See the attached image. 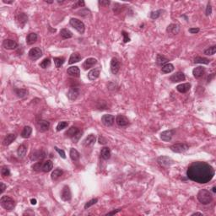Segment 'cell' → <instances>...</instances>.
<instances>
[{
	"mask_svg": "<svg viewBox=\"0 0 216 216\" xmlns=\"http://www.w3.org/2000/svg\"><path fill=\"white\" fill-rule=\"evenodd\" d=\"M215 176L214 168L206 162H193L187 171V176L193 182L200 184L209 182Z\"/></svg>",
	"mask_w": 216,
	"mask_h": 216,
	"instance_id": "obj_1",
	"label": "cell"
},
{
	"mask_svg": "<svg viewBox=\"0 0 216 216\" xmlns=\"http://www.w3.org/2000/svg\"><path fill=\"white\" fill-rule=\"evenodd\" d=\"M198 199L202 204H209L213 200V195L209 190L202 189L198 193Z\"/></svg>",
	"mask_w": 216,
	"mask_h": 216,
	"instance_id": "obj_2",
	"label": "cell"
},
{
	"mask_svg": "<svg viewBox=\"0 0 216 216\" xmlns=\"http://www.w3.org/2000/svg\"><path fill=\"white\" fill-rule=\"evenodd\" d=\"M65 135L68 138H70L74 141V143H77L82 136V132L77 127L73 126L68 129L65 133Z\"/></svg>",
	"mask_w": 216,
	"mask_h": 216,
	"instance_id": "obj_3",
	"label": "cell"
},
{
	"mask_svg": "<svg viewBox=\"0 0 216 216\" xmlns=\"http://www.w3.org/2000/svg\"><path fill=\"white\" fill-rule=\"evenodd\" d=\"M1 206L8 211H11L15 207V202L9 196H2L0 199Z\"/></svg>",
	"mask_w": 216,
	"mask_h": 216,
	"instance_id": "obj_4",
	"label": "cell"
},
{
	"mask_svg": "<svg viewBox=\"0 0 216 216\" xmlns=\"http://www.w3.org/2000/svg\"><path fill=\"white\" fill-rule=\"evenodd\" d=\"M69 24L71 26H73L80 34H83L85 31V24L81 21V20H78V19H75V18H71L69 20Z\"/></svg>",
	"mask_w": 216,
	"mask_h": 216,
	"instance_id": "obj_5",
	"label": "cell"
},
{
	"mask_svg": "<svg viewBox=\"0 0 216 216\" xmlns=\"http://www.w3.org/2000/svg\"><path fill=\"white\" fill-rule=\"evenodd\" d=\"M170 148L171 149V151H173L175 153H183L188 149L189 146L188 144H187L185 143H178V144H175L171 145Z\"/></svg>",
	"mask_w": 216,
	"mask_h": 216,
	"instance_id": "obj_6",
	"label": "cell"
},
{
	"mask_svg": "<svg viewBox=\"0 0 216 216\" xmlns=\"http://www.w3.org/2000/svg\"><path fill=\"white\" fill-rule=\"evenodd\" d=\"M28 56H29V58L31 60H37L42 56V51L41 50V48H39V47H34V48H31L29 51Z\"/></svg>",
	"mask_w": 216,
	"mask_h": 216,
	"instance_id": "obj_7",
	"label": "cell"
},
{
	"mask_svg": "<svg viewBox=\"0 0 216 216\" xmlns=\"http://www.w3.org/2000/svg\"><path fill=\"white\" fill-rule=\"evenodd\" d=\"M157 161H158V164L161 166L166 167H166H170L174 163V161H172V159L168 157V156H161V157L158 158Z\"/></svg>",
	"mask_w": 216,
	"mask_h": 216,
	"instance_id": "obj_8",
	"label": "cell"
},
{
	"mask_svg": "<svg viewBox=\"0 0 216 216\" xmlns=\"http://www.w3.org/2000/svg\"><path fill=\"white\" fill-rule=\"evenodd\" d=\"M115 118L111 114H106L103 115L102 117H101V122L107 126V127H111L114 124Z\"/></svg>",
	"mask_w": 216,
	"mask_h": 216,
	"instance_id": "obj_9",
	"label": "cell"
},
{
	"mask_svg": "<svg viewBox=\"0 0 216 216\" xmlns=\"http://www.w3.org/2000/svg\"><path fill=\"white\" fill-rule=\"evenodd\" d=\"M71 198H72V194H71V190L69 188L68 186H64L62 190V193H61V198L65 201H70L71 200Z\"/></svg>",
	"mask_w": 216,
	"mask_h": 216,
	"instance_id": "obj_10",
	"label": "cell"
},
{
	"mask_svg": "<svg viewBox=\"0 0 216 216\" xmlns=\"http://www.w3.org/2000/svg\"><path fill=\"white\" fill-rule=\"evenodd\" d=\"M46 157V153L43 151V150H38V151H35L34 153H32L31 155V160L32 161H42L44 158Z\"/></svg>",
	"mask_w": 216,
	"mask_h": 216,
	"instance_id": "obj_11",
	"label": "cell"
},
{
	"mask_svg": "<svg viewBox=\"0 0 216 216\" xmlns=\"http://www.w3.org/2000/svg\"><path fill=\"white\" fill-rule=\"evenodd\" d=\"M121 68V64L120 62L118 61L117 58H113L112 61H111V71L113 74H117Z\"/></svg>",
	"mask_w": 216,
	"mask_h": 216,
	"instance_id": "obj_12",
	"label": "cell"
},
{
	"mask_svg": "<svg viewBox=\"0 0 216 216\" xmlns=\"http://www.w3.org/2000/svg\"><path fill=\"white\" fill-rule=\"evenodd\" d=\"M27 21H28V17H27L26 14L20 13L19 14H17V16H16V23L20 28H23L25 26V25L26 24Z\"/></svg>",
	"mask_w": 216,
	"mask_h": 216,
	"instance_id": "obj_13",
	"label": "cell"
},
{
	"mask_svg": "<svg viewBox=\"0 0 216 216\" xmlns=\"http://www.w3.org/2000/svg\"><path fill=\"white\" fill-rule=\"evenodd\" d=\"M79 95H80V90H79V88L72 87L70 88L69 90L68 91L67 96L70 101H75L78 98Z\"/></svg>",
	"mask_w": 216,
	"mask_h": 216,
	"instance_id": "obj_14",
	"label": "cell"
},
{
	"mask_svg": "<svg viewBox=\"0 0 216 216\" xmlns=\"http://www.w3.org/2000/svg\"><path fill=\"white\" fill-rule=\"evenodd\" d=\"M3 47L8 50H14L18 47V43L11 39H5L3 41Z\"/></svg>",
	"mask_w": 216,
	"mask_h": 216,
	"instance_id": "obj_15",
	"label": "cell"
},
{
	"mask_svg": "<svg viewBox=\"0 0 216 216\" xmlns=\"http://www.w3.org/2000/svg\"><path fill=\"white\" fill-rule=\"evenodd\" d=\"M116 122L119 127H127L129 124V120L127 117L123 115H117L116 117Z\"/></svg>",
	"mask_w": 216,
	"mask_h": 216,
	"instance_id": "obj_16",
	"label": "cell"
},
{
	"mask_svg": "<svg viewBox=\"0 0 216 216\" xmlns=\"http://www.w3.org/2000/svg\"><path fill=\"white\" fill-rule=\"evenodd\" d=\"M186 79V76L185 74H183L182 72H177L176 74H172L171 77H170V80L173 83H177V82H181V81L185 80Z\"/></svg>",
	"mask_w": 216,
	"mask_h": 216,
	"instance_id": "obj_17",
	"label": "cell"
},
{
	"mask_svg": "<svg viewBox=\"0 0 216 216\" xmlns=\"http://www.w3.org/2000/svg\"><path fill=\"white\" fill-rule=\"evenodd\" d=\"M175 131L174 130H166V131H164L161 134V139L163 141L165 142H169L171 140L173 135H174Z\"/></svg>",
	"mask_w": 216,
	"mask_h": 216,
	"instance_id": "obj_18",
	"label": "cell"
},
{
	"mask_svg": "<svg viewBox=\"0 0 216 216\" xmlns=\"http://www.w3.org/2000/svg\"><path fill=\"white\" fill-rule=\"evenodd\" d=\"M96 140V138H95V134H90L88 135L87 137L85 138V139L83 141V145L85 147H90L94 144Z\"/></svg>",
	"mask_w": 216,
	"mask_h": 216,
	"instance_id": "obj_19",
	"label": "cell"
},
{
	"mask_svg": "<svg viewBox=\"0 0 216 216\" xmlns=\"http://www.w3.org/2000/svg\"><path fill=\"white\" fill-rule=\"evenodd\" d=\"M101 74V70L100 68H94L92 70H90L88 74V79L90 81H94L97 80L99 78Z\"/></svg>",
	"mask_w": 216,
	"mask_h": 216,
	"instance_id": "obj_20",
	"label": "cell"
},
{
	"mask_svg": "<svg viewBox=\"0 0 216 216\" xmlns=\"http://www.w3.org/2000/svg\"><path fill=\"white\" fill-rule=\"evenodd\" d=\"M67 73L69 76L79 78L80 75V70L77 66H72V67L68 68Z\"/></svg>",
	"mask_w": 216,
	"mask_h": 216,
	"instance_id": "obj_21",
	"label": "cell"
},
{
	"mask_svg": "<svg viewBox=\"0 0 216 216\" xmlns=\"http://www.w3.org/2000/svg\"><path fill=\"white\" fill-rule=\"evenodd\" d=\"M96 63H97V60L95 58H87L86 60L84 62L83 68H84L85 70H87L89 68H90L95 66Z\"/></svg>",
	"mask_w": 216,
	"mask_h": 216,
	"instance_id": "obj_22",
	"label": "cell"
},
{
	"mask_svg": "<svg viewBox=\"0 0 216 216\" xmlns=\"http://www.w3.org/2000/svg\"><path fill=\"white\" fill-rule=\"evenodd\" d=\"M205 74V68L202 66L199 67H196L193 70V74L196 79H200L203 76V74Z\"/></svg>",
	"mask_w": 216,
	"mask_h": 216,
	"instance_id": "obj_23",
	"label": "cell"
},
{
	"mask_svg": "<svg viewBox=\"0 0 216 216\" xmlns=\"http://www.w3.org/2000/svg\"><path fill=\"white\" fill-rule=\"evenodd\" d=\"M166 31L169 34L176 35V34L179 33V31H180V26L177 25V24H171L166 28Z\"/></svg>",
	"mask_w": 216,
	"mask_h": 216,
	"instance_id": "obj_24",
	"label": "cell"
},
{
	"mask_svg": "<svg viewBox=\"0 0 216 216\" xmlns=\"http://www.w3.org/2000/svg\"><path fill=\"white\" fill-rule=\"evenodd\" d=\"M190 89H191V85H190L189 83L181 84V85H179L176 86L177 91H179L180 93H182V94L188 92L189 90H190Z\"/></svg>",
	"mask_w": 216,
	"mask_h": 216,
	"instance_id": "obj_25",
	"label": "cell"
},
{
	"mask_svg": "<svg viewBox=\"0 0 216 216\" xmlns=\"http://www.w3.org/2000/svg\"><path fill=\"white\" fill-rule=\"evenodd\" d=\"M15 139H16V135L14 134H9L5 136V138L3 141V144L4 146H8L9 144H11L15 140Z\"/></svg>",
	"mask_w": 216,
	"mask_h": 216,
	"instance_id": "obj_26",
	"label": "cell"
},
{
	"mask_svg": "<svg viewBox=\"0 0 216 216\" xmlns=\"http://www.w3.org/2000/svg\"><path fill=\"white\" fill-rule=\"evenodd\" d=\"M38 39V36L36 33H30L28 34L26 36V43L27 45H33L34 43L36 42V41Z\"/></svg>",
	"mask_w": 216,
	"mask_h": 216,
	"instance_id": "obj_27",
	"label": "cell"
},
{
	"mask_svg": "<svg viewBox=\"0 0 216 216\" xmlns=\"http://www.w3.org/2000/svg\"><path fill=\"white\" fill-rule=\"evenodd\" d=\"M38 127L41 132H46L49 129L50 122L47 120H40L38 122Z\"/></svg>",
	"mask_w": 216,
	"mask_h": 216,
	"instance_id": "obj_28",
	"label": "cell"
},
{
	"mask_svg": "<svg viewBox=\"0 0 216 216\" xmlns=\"http://www.w3.org/2000/svg\"><path fill=\"white\" fill-rule=\"evenodd\" d=\"M82 57L80 56V54L79 53H74L71 54L70 58H69V60H68V63L69 64H74L75 63H79L81 60Z\"/></svg>",
	"mask_w": 216,
	"mask_h": 216,
	"instance_id": "obj_29",
	"label": "cell"
},
{
	"mask_svg": "<svg viewBox=\"0 0 216 216\" xmlns=\"http://www.w3.org/2000/svg\"><path fill=\"white\" fill-rule=\"evenodd\" d=\"M101 157L105 161L109 160L110 157H111V149L108 147H104V148H101Z\"/></svg>",
	"mask_w": 216,
	"mask_h": 216,
	"instance_id": "obj_30",
	"label": "cell"
},
{
	"mask_svg": "<svg viewBox=\"0 0 216 216\" xmlns=\"http://www.w3.org/2000/svg\"><path fill=\"white\" fill-rule=\"evenodd\" d=\"M69 155H70V158L73 161H78L80 158V154L78 152L77 149L72 148L70 149V152H69Z\"/></svg>",
	"mask_w": 216,
	"mask_h": 216,
	"instance_id": "obj_31",
	"label": "cell"
},
{
	"mask_svg": "<svg viewBox=\"0 0 216 216\" xmlns=\"http://www.w3.org/2000/svg\"><path fill=\"white\" fill-rule=\"evenodd\" d=\"M53 168V163L50 160L45 161L44 164L42 165V171L44 172H49L50 171H52Z\"/></svg>",
	"mask_w": 216,
	"mask_h": 216,
	"instance_id": "obj_32",
	"label": "cell"
},
{
	"mask_svg": "<svg viewBox=\"0 0 216 216\" xmlns=\"http://www.w3.org/2000/svg\"><path fill=\"white\" fill-rule=\"evenodd\" d=\"M60 36L63 39H69V38L73 37V33L69 30H68L66 28H63L60 31Z\"/></svg>",
	"mask_w": 216,
	"mask_h": 216,
	"instance_id": "obj_33",
	"label": "cell"
},
{
	"mask_svg": "<svg viewBox=\"0 0 216 216\" xmlns=\"http://www.w3.org/2000/svg\"><path fill=\"white\" fill-rule=\"evenodd\" d=\"M26 152H27V148L26 145L24 144H20L19 146V148L17 149V154H18V156L20 158H24L26 155Z\"/></svg>",
	"mask_w": 216,
	"mask_h": 216,
	"instance_id": "obj_34",
	"label": "cell"
},
{
	"mask_svg": "<svg viewBox=\"0 0 216 216\" xmlns=\"http://www.w3.org/2000/svg\"><path fill=\"white\" fill-rule=\"evenodd\" d=\"M32 133V128H31L30 126H26L25 128H23V131L21 133V137L24 138V139H28L31 134Z\"/></svg>",
	"mask_w": 216,
	"mask_h": 216,
	"instance_id": "obj_35",
	"label": "cell"
},
{
	"mask_svg": "<svg viewBox=\"0 0 216 216\" xmlns=\"http://www.w3.org/2000/svg\"><path fill=\"white\" fill-rule=\"evenodd\" d=\"M174 70V66L171 63H166L161 68V72L163 74H169Z\"/></svg>",
	"mask_w": 216,
	"mask_h": 216,
	"instance_id": "obj_36",
	"label": "cell"
},
{
	"mask_svg": "<svg viewBox=\"0 0 216 216\" xmlns=\"http://www.w3.org/2000/svg\"><path fill=\"white\" fill-rule=\"evenodd\" d=\"M168 59L166 58V57H164V56H162L161 54H158L157 55V58H156V63H157V64L158 65H160V66H164L165 64H166L167 63V62H168Z\"/></svg>",
	"mask_w": 216,
	"mask_h": 216,
	"instance_id": "obj_37",
	"label": "cell"
},
{
	"mask_svg": "<svg viewBox=\"0 0 216 216\" xmlns=\"http://www.w3.org/2000/svg\"><path fill=\"white\" fill-rule=\"evenodd\" d=\"M63 171L61 170V169L58 168V169H55L53 171V173H52V175H51V177H52V179L53 180V181H57L59 177L62 176L63 175Z\"/></svg>",
	"mask_w": 216,
	"mask_h": 216,
	"instance_id": "obj_38",
	"label": "cell"
},
{
	"mask_svg": "<svg viewBox=\"0 0 216 216\" xmlns=\"http://www.w3.org/2000/svg\"><path fill=\"white\" fill-rule=\"evenodd\" d=\"M15 94L20 98H24L28 95V91L26 89H16L15 90Z\"/></svg>",
	"mask_w": 216,
	"mask_h": 216,
	"instance_id": "obj_39",
	"label": "cell"
},
{
	"mask_svg": "<svg viewBox=\"0 0 216 216\" xmlns=\"http://www.w3.org/2000/svg\"><path fill=\"white\" fill-rule=\"evenodd\" d=\"M194 63H201V64H209L210 63V60L205 58H202V57H196L194 58Z\"/></svg>",
	"mask_w": 216,
	"mask_h": 216,
	"instance_id": "obj_40",
	"label": "cell"
},
{
	"mask_svg": "<svg viewBox=\"0 0 216 216\" xmlns=\"http://www.w3.org/2000/svg\"><path fill=\"white\" fill-rule=\"evenodd\" d=\"M53 61L56 68H60L61 66L64 63L65 58H64L63 57H61V58H54Z\"/></svg>",
	"mask_w": 216,
	"mask_h": 216,
	"instance_id": "obj_41",
	"label": "cell"
},
{
	"mask_svg": "<svg viewBox=\"0 0 216 216\" xmlns=\"http://www.w3.org/2000/svg\"><path fill=\"white\" fill-rule=\"evenodd\" d=\"M216 52V46H212V47L207 48L206 50H204V54L208 55V56H213L215 54Z\"/></svg>",
	"mask_w": 216,
	"mask_h": 216,
	"instance_id": "obj_42",
	"label": "cell"
},
{
	"mask_svg": "<svg viewBox=\"0 0 216 216\" xmlns=\"http://www.w3.org/2000/svg\"><path fill=\"white\" fill-rule=\"evenodd\" d=\"M68 126V122L65 121L60 122H58V126H57V131L59 132L61 130H63V129L67 128Z\"/></svg>",
	"mask_w": 216,
	"mask_h": 216,
	"instance_id": "obj_43",
	"label": "cell"
},
{
	"mask_svg": "<svg viewBox=\"0 0 216 216\" xmlns=\"http://www.w3.org/2000/svg\"><path fill=\"white\" fill-rule=\"evenodd\" d=\"M50 65H51V60L48 58H45L40 63V67L42 68H47L48 67H50Z\"/></svg>",
	"mask_w": 216,
	"mask_h": 216,
	"instance_id": "obj_44",
	"label": "cell"
},
{
	"mask_svg": "<svg viewBox=\"0 0 216 216\" xmlns=\"http://www.w3.org/2000/svg\"><path fill=\"white\" fill-rule=\"evenodd\" d=\"M161 9H159V10H156V11H153V12H151V14H150V18L152 20H156V19H158L161 16Z\"/></svg>",
	"mask_w": 216,
	"mask_h": 216,
	"instance_id": "obj_45",
	"label": "cell"
},
{
	"mask_svg": "<svg viewBox=\"0 0 216 216\" xmlns=\"http://www.w3.org/2000/svg\"><path fill=\"white\" fill-rule=\"evenodd\" d=\"M1 174L4 177H6V176H10V171L9 167L7 166H3L1 169Z\"/></svg>",
	"mask_w": 216,
	"mask_h": 216,
	"instance_id": "obj_46",
	"label": "cell"
},
{
	"mask_svg": "<svg viewBox=\"0 0 216 216\" xmlns=\"http://www.w3.org/2000/svg\"><path fill=\"white\" fill-rule=\"evenodd\" d=\"M98 202V199L97 198H93V199H91V200H90V201H88L86 203H85V209H87L89 208H90L91 206H93L95 205L96 203Z\"/></svg>",
	"mask_w": 216,
	"mask_h": 216,
	"instance_id": "obj_47",
	"label": "cell"
},
{
	"mask_svg": "<svg viewBox=\"0 0 216 216\" xmlns=\"http://www.w3.org/2000/svg\"><path fill=\"white\" fill-rule=\"evenodd\" d=\"M42 163L41 161L39 162H36V163H35L33 166H32V169H33L34 171H40L41 170L42 171Z\"/></svg>",
	"mask_w": 216,
	"mask_h": 216,
	"instance_id": "obj_48",
	"label": "cell"
},
{
	"mask_svg": "<svg viewBox=\"0 0 216 216\" xmlns=\"http://www.w3.org/2000/svg\"><path fill=\"white\" fill-rule=\"evenodd\" d=\"M212 14V6L210 4V3H208L207 7H206V10H205V14L206 16H209Z\"/></svg>",
	"mask_w": 216,
	"mask_h": 216,
	"instance_id": "obj_49",
	"label": "cell"
},
{
	"mask_svg": "<svg viewBox=\"0 0 216 216\" xmlns=\"http://www.w3.org/2000/svg\"><path fill=\"white\" fill-rule=\"evenodd\" d=\"M54 148L56 149V151H57V152H58V153L59 154V155H60L62 158H63V159H65V158H66V155H65V152H64V151H63V149H60L59 148H58L57 146H55V147H54Z\"/></svg>",
	"mask_w": 216,
	"mask_h": 216,
	"instance_id": "obj_50",
	"label": "cell"
},
{
	"mask_svg": "<svg viewBox=\"0 0 216 216\" xmlns=\"http://www.w3.org/2000/svg\"><path fill=\"white\" fill-rule=\"evenodd\" d=\"M85 3L84 1H78V2H76L74 5H73V9H77L79 7L85 6Z\"/></svg>",
	"mask_w": 216,
	"mask_h": 216,
	"instance_id": "obj_51",
	"label": "cell"
},
{
	"mask_svg": "<svg viewBox=\"0 0 216 216\" xmlns=\"http://www.w3.org/2000/svg\"><path fill=\"white\" fill-rule=\"evenodd\" d=\"M122 36H123V37H124V38H123V41H124L125 43L130 41V38H129V36H128V33H127L126 31H122Z\"/></svg>",
	"mask_w": 216,
	"mask_h": 216,
	"instance_id": "obj_52",
	"label": "cell"
},
{
	"mask_svg": "<svg viewBox=\"0 0 216 216\" xmlns=\"http://www.w3.org/2000/svg\"><path fill=\"white\" fill-rule=\"evenodd\" d=\"M199 28H190L188 30V31L190 32L191 34H196L198 33V32H199Z\"/></svg>",
	"mask_w": 216,
	"mask_h": 216,
	"instance_id": "obj_53",
	"label": "cell"
},
{
	"mask_svg": "<svg viewBox=\"0 0 216 216\" xmlns=\"http://www.w3.org/2000/svg\"><path fill=\"white\" fill-rule=\"evenodd\" d=\"M0 187H1V188H0V189H1V191H0V193L2 194V193H4V192L5 191V189H6L7 187H6V185H5V184H4V182H1V183H0Z\"/></svg>",
	"mask_w": 216,
	"mask_h": 216,
	"instance_id": "obj_54",
	"label": "cell"
},
{
	"mask_svg": "<svg viewBox=\"0 0 216 216\" xmlns=\"http://www.w3.org/2000/svg\"><path fill=\"white\" fill-rule=\"evenodd\" d=\"M122 210V209H117V210H113V211H111V212H109L107 214V215H116L117 213H118V212H120Z\"/></svg>",
	"mask_w": 216,
	"mask_h": 216,
	"instance_id": "obj_55",
	"label": "cell"
},
{
	"mask_svg": "<svg viewBox=\"0 0 216 216\" xmlns=\"http://www.w3.org/2000/svg\"><path fill=\"white\" fill-rule=\"evenodd\" d=\"M99 143H100L101 144H107V140H106L102 136H101V137L99 138Z\"/></svg>",
	"mask_w": 216,
	"mask_h": 216,
	"instance_id": "obj_56",
	"label": "cell"
},
{
	"mask_svg": "<svg viewBox=\"0 0 216 216\" xmlns=\"http://www.w3.org/2000/svg\"><path fill=\"white\" fill-rule=\"evenodd\" d=\"M110 1H99V4H102V5H106V6H107L110 4Z\"/></svg>",
	"mask_w": 216,
	"mask_h": 216,
	"instance_id": "obj_57",
	"label": "cell"
},
{
	"mask_svg": "<svg viewBox=\"0 0 216 216\" xmlns=\"http://www.w3.org/2000/svg\"><path fill=\"white\" fill-rule=\"evenodd\" d=\"M31 204L35 205V204H36V199H34V198H32V199L31 200Z\"/></svg>",
	"mask_w": 216,
	"mask_h": 216,
	"instance_id": "obj_58",
	"label": "cell"
},
{
	"mask_svg": "<svg viewBox=\"0 0 216 216\" xmlns=\"http://www.w3.org/2000/svg\"><path fill=\"white\" fill-rule=\"evenodd\" d=\"M192 215H203L202 213H198V212H196V213H193Z\"/></svg>",
	"mask_w": 216,
	"mask_h": 216,
	"instance_id": "obj_59",
	"label": "cell"
},
{
	"mask_svg": "<svg viewBox=\"0 0 216 216\" xmlns=\"http://www.w3.org/2000/svg\"><path fill=\"white\" fill-rule=\"evenodd\" d=\"M212 189H213V190H212V191H213V193H216V188H215V187H213V188H212Z\"/></svg>",
	"mask_w": 216,
	"mask_h": 216,
	"instance_id": "obj_60",
	"label": "cell"
},
{
	"mask_svg": "<svg viewBox=\"0 0 216 216\" xmlns=\"http://www.w3.org/2000/svg\"><path fill=\"white\" fill-rule=\"evenodd\" d=\"M47 3H48V4H52L53 3V1H46Z\"/></svg>",
	"mask_w": 216,
	"mask_h": 216,
	"instance_id": "obj_61",
	"label": "cell"
}]
</instances>
